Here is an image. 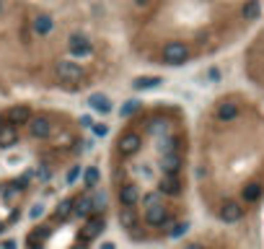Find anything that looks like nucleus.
Wrapping results in <instances>:
<instances>
[{"instance_id": "obj_1", "label": "nucleus", "mask_w": 264, "mask_h": 249, "mask_svg": "<svg viewBox=\"0 0 264 249\" xmlns=\"http://www.w3.org/2000/svg\"><path fill=\"white\" fill-rule=\"evenodd\" d=\"M161 57H163V63L166 65H184L186 60L192 57V47H189V42H182V39H171V42H166L163 44V52H161Z\"/></svg>"}, {"instance_id": "obj_2", "label": "nucleus", "mask_w": 264, "mask_h": 249, "mask_svg": "<svg viewBox=\"0 0 264 249\" xmlns=\"http://www.w3.org/2000/svg\"><path fill=\"white\" fill-rule=\"evenodd\" d=\"M248 73H251V78L264 88V32H262V36L256 39L254 50H251V63H248Z\"/></svg>"}, {"instance_id": "obj_3", "label": "nucleus", "mask_w": 264, "mask_h": 249, "mask_svg": "<svg viewBox=\"0 0 264 249\" xmlns=\"http://www.w3.org/2000/svg\"><path fill=\"white\" fill-rule=\"evenodd\" d=\"M158 166H161V174H182V166H184L182 150H169V153H161V156H158Z\"/></svg>"}, {"instance_id": "obj_4", "label": "nucleus", "mask_w": 264, "mask_h": 249, "mask_svg": "<svg viewBox=\"0 0 264 249\" xmlns=\"http://www.w3.org/2000/svg\"><path fill=\"white\" fill-rule=\"evenodd\" d=\"M55 73H57V78L65 81V83H75V81L83 78V67H80V63H75V60H60L55 65Z\"/></svg>"}, {"instance_id": "obj_5", "label": "nucleus", "mask_w": 264, "mask_h": 249, "mask_svg": "<svg viewBox=\"0 0 264 249\" xmlns=\"http://www.w3.org/2000/svg\"><path fill=\"white\" fill-rule=\"evenodd\" d=\"M142 148V138L135 130H127L122 138L117 140V150H119V156L122 158H130V156H135L138 150Z\"/></svg>"}, {"instance_id": "obj_6", "label": "nucleus", "mask_w": 264, "mask_h": 249, "mask_svg": "<svg viewBox=\"0 0 264 249\" xmlns=\"http://www.w3.org/2000/svg\"><path fill=\"white\" fill-rule=\"evenodd\" d=\"M67 50H70L73 57H88L93 52V44H91V39H88L86 34L75 32V34L67 36Z\"/></svg>"}, {"instance_id": "obj_7", "label": "nucleus", "mask_w": 264, "mask_h": 249, "mask_svg": "<svg viewBox=\"0 0 264 249\" xmlns=\"http://www.w3.org/2000/svg\"><path fill=\"white\" fill-rule=\"evenodd\" d=\"M26 127H29V133H31L34 140H47L49 135H52V122H49V117H44V115L31 117Z\"/></svg>"}, {"instance_id": "obj_8", "label": "nucleus", "mask_w": 264, "mask_h": 249, "mask_svg": "<svg viewBox=\"0 0 264 249\" xmlns=\"http://www.w3.org/2000/svg\"><path fill=\"white\" fill-rule=\"evenodd\" d=\"M31 109L26 107V104H18V107H11L5 112V122L13 125V127H21V125H29V119H31Z\"/></svg>"}, {"instance_id": "obj_9", "label": "nucleus", "mask_w": 264, "mask_h": 249, "mask_svg": "<svg viewBox=\"0 0 264 249\" xmlns=\"http://www.w3.org/2000/svg\"><path fill=\"white\" fill-rule=\"evenodd\" d=\"M31 29H34L36 36H47V34H52V29H55V21H52L49 13H36L34 21H31Z\"/></svg>"}, {"instance_id": "obj_10", "label": "nucleus", "mask_w": 264, "mask_h": 249, "mask_svg": "<svg viewBox=\"0 0 264 249\" xmlns=\"http://www.w3.org/2000/svg\"><path fill=\"white\" fill-rule=\"evenodd\" d=\"M18 143V127H13L5 122L3 127H0V150H8Z\"/></svg>"}, {"instance_id": "obj_11", "label": "nucleus", "mask_w": 264, "mask_h": 249, "mask_svg": "<svg viewBox=\"0 0 264 249\" xmlns=\"http://www.w3.org/2000/svg\"><path fill=\"white\" fill-rule=\"evenodd\" d=\"M88 107H91L93 112H99V115H109V112H111V99L107 94L96 91V94L88 96Z\"/></svg>"}, {"instance_id": "obj_12", "label": "nucleus", "mask_w": 264, "mask_h": 249, "mask_svg": "<svg viewBox=\"0 0 264 249\" xmlns=\"http://www.w3.org/2000/svg\"><path fill=\"white\" fill-rule=\"evenodd\" d=\"M163 83V78H158V75H138V78L132 81V88L135 91H153Z\"/></svg>"}, {"instance_id": "obj_13", "label": "nucleus", "mask_w": 264, "mask_h": 249, "mask_svg": "<svg viewBox=\"0 0 264 249\" xmlns=\"http://www.w3.org/2000/svg\"><path fill=\"white\" fill-rule=\"evenodd\" d=\"M179 249H233V247L220 244V241H207V239H189V241H184Z\"/></svg>"}, {"instance_id": "obj_14", "label": "nucleus", "mask_w": 264, "mask_h": 249, "mask_svg": "<svg viewBox=\"0 0 264 249\" xmlns=\"http://www.w3.org/2000/svg\"><path fill=\"white\" fill-rule=\"evenodd\" d=\"M101 182V171H99V166H88L86 171H83V187L86 190H96Z\"/></svg>"}, {"instance_id": "obj_15", "label": "nucleus", "mask_w": 264, "mask_h": 249, "mask_svg": "<svg viewBox=\"0 0 264 249\" xmlns=\"http://www.w3.org/2000/svg\"><path fill=\"white\" fill-rule=\"evenodd\" d=\"M138 109H140V101H138V99H130V101H124V104H122V109H119V117H124V119H127V117H132Z\"/></svg>"}, {"instance_id": "obj_16", "label": "nucleus", "mask_w": 264, "mask_h": 249, "mask_svg": "<svg viewBox=\"0 0 264 249\" xmlns=\"http://www.w3.org/2000/svg\"><path fill=\"white\" fill-rule=\"evenodd\" d=\"M91 130H93V135H99V138H104V135L109 133V127L104 125V122H99V125H91Z\"/></svg>"}, {"instance_id": "obj_17", "label": "nucleus", "mask_w": 264, "mask_h": 249, "mask_svg": "<svg viewBox=\"0 0 264 249\" xmlns=\"http://www.w3.org/2000/svg\"><path fill=\"white\" fill-rule=\"evenodd\" d=\"M78 174H80V166H73V169L70 171H67V182H75V179H78Z\"/></svg>"}, {"instance_id": "obj_18", "label": "nucleus", "mask_w": 264, "mask_h": 249, "mask_svg": "<svg viewBox=\"0 0 264 249\" xmlns=\"http://www.w3.org/2000/svg\"><path fill=\"white\" fill-rule=\"evenodd\" d=\"M91 125H93V119L88 117V115H83V117H80V127H91Z\"/></svg>"}, {"instance_id": "obj_19", "label": "nucleus", "mask_w": 264, "mask_h": 249, "mask_svg": "<svg viewBox=\"0 0 264 249\" xmlns=\"http://www.w3.org/2000/svg\"><path fill=\"white\" fill-rule=\"evenodd\" d=\"M135 3H138V5H148L150 0H135Z\"/></svg>"}, {"instance_id": "obj_20", "label": "nucleus", "mask_w": 264, "mask_h": 249, "mask_svg": "<svg viewBox=\"0 0 264 249\" xmlns=\"http://www.w3.org/2000/svg\"><path fill=\"white\" fill-rule=\"evenodd\" d=\"M3 125H5V117H3V115H0V127H3Z\"/></svg>"}]
</instances>
